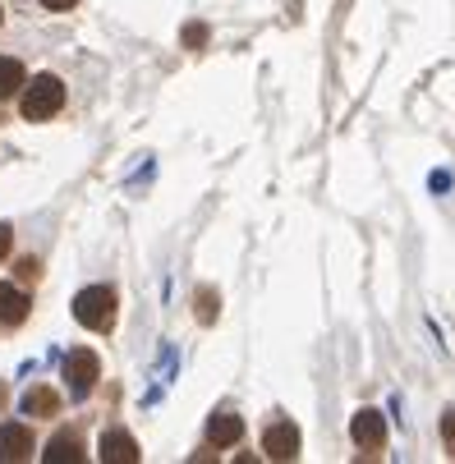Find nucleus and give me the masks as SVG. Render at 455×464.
Wrapping results in <instances>:
<instances>
[{
    "instance_id": "nucleus-6",
    "label": "nucleus",
    "mask_w": 455,
    "mask_h": 464,
    "mask_svg": "<svg viewBox=\"0 0 455 464\" xmlns=\"http://www.w3.org/2000/svg\"><path fill=\"white\" fill-rule=\"evenodd\" d=\"M33 455V432L24 423H5L0 428V464H19Z\"/></svg>"
},
{
    "instance_id": "nucleus-3",
    "label": "nucleus",
    "mask_w": 455,
    "mask_h": 464,
    "mask_svg": "<svg viewBox=\"0 0 455 464\" xmlns=\"http://www.w3.org/2000/svg\"><path fill=\"white\" fill-rule=\"evenodd\" d=\"M97 377H102V363H97L92 350H74L70 359H64V382H70L74 401H88V391L97 386Z\"/></svg>"
},
{
    "instance_id": "nucleus-18",
    "label": "nucleus",
    "mask_w": 455,
    "mask_h": 464,
    "mask_svg": "<svg viewBox=\"0 0 455 464\" xmlns=\"http://www.w3.org/2000/svg\"><path fill=\"white\" fill-rule=\"evenodd\" d=\"M42 5H46V10H74L79 0H42Z\"/></svg>"
},
{
    "instance_id": "nucleus-8",
    "label": "nucleus",
    "mask_w": 455,
    "mask_h": 464,
    "mask_svg": "<svg viewBox=\"0 0 455 464\" xmlns=\"http://www.w3.org/2000/svg\"><path fill=\"white\" fill-rule=\"evenodd\" d=\"M244 437V419L239 414H212L208 419V441L212 446H235Z\"/></svg>"
},
{
    "instance_id": "nucleus-7",
    "label": "nucleus",
    "mask_w": 455,
    "mask_h": 464,
    "mask_svg": "<svg viewBox=\"0 0 455 464\" xmlns=\"http://www.w3.org/2000/svg\"><path fill=\"white\" fill-rule=\"evenodd\" d=\"M97 455H102V464H139V441L129 432H102Z\"/></svg>"
},
{
    "instance_id": "nucleus-19",
    "label": "nucleus",
    "mask_w": 455,
    "mask_h": 464,
    "mask_svg": "<svg viewBox=\"0 0 455 464\" xmlns=\"http://www.w3.org/2000/svg\"><path fill=\"white\" fill-rule=\"evenodd\" d=\"M0 405H5V386H0Z\"/></svg>"
},
{
    "instance_id": "nucleus-16",
    "label": "nucleus",
    "mask_w": 455,
    "mask_h": 464,
    "mask_svg": "<svg viewBox=\"0 0 455 464\" xmlns=\"http://www.w3.org/2000/svg\"><path fill=\"white\" fill-rule=\"evenodd\" d=\"M10 244H15V230H10V226H0V262H5V253H10Z\"/></svg>"
},
{
    "instance_id": "nucleus-1",
    "label": "nucleus",
    "mask_w": 455,
    "mask_h": 464,
    "mask_svg": "<svg viewBox=\"0 0 455 464\" xmlns=\"http://www.w3.org/2000/svg\"><path fill=\"white\" fill-rule=\"evenodd\" d=\"M64 106V83L55 74H37L24 88V120H51Z\"/></svg>"
},
{
    "instance_id": "nucleus-12",
    "label": "nucleus",
    "mask_w": 455,
    "mask_h": 464,
    "mask_svg": "<svg viewBox=\"0 0 455 464\" xmlns=\"http://www.w3.org/2000/svg\"><path fill=\"white\" fill-rule=\"evenodd\" d=\"M19 83H24V64H19V60H10V55H0V102L15 97V92H19Z\"/></svg>"
},
{
    "instance_id": "nucleus-11",
    "label": "nucleus",
    "mask_w": 455,
    "mask_h": 464,
    "mask_svg": "<svg viewBox=\"0 0 455 464\" xmlns=\"http://www.w3.org/2000/svg\"><path fill=\"white\" fill-rule=\"evenodd\" d=\"M42 459L46 464H79L83 459V450H79V437H70V432H60L46 450H42Z\"/></svg>"
},
{
    "instance_id": "nucleus-14",
    "label": "nucleus",
    "mask_w": 455,
    "mask_h": 464,
    "mask_svg": "<svg viewBox=\"0 0 455 464\" xmlns=\"http://www.w3.org/2000/svg\"><path fill=\"white\" fill-rule=\"evenodd\" d=\"M203 42H208V28H203V24H189V28H184V46H193V51H198Z\"/></svg>"
},
{
    "instance_id": "nucleus-5",
    "label": "nucleus",
    "mask_w": 455,
    "mask_h": 464,
    "mask_svg": "<svg viewBox=\"0 0 455 464\" xmlns=\"http://www.w3.org/2000/svg\"><path fill=\"white\" fill-rule=\"evenodd\" d=\"M263 450H267V459H295L299 455V428L295 423H272L267 432H263Z\"/></svg>"
},
{
    "instance_id": "nucleus-10",
    "label": "nucleus",
    "mask_w": 455,
    "mask_h": 464,
    "mask_svg": "<svg viewBox=\"0 0 455 464\" xmlns=\"http://www.w3.org/2000/svg\"><path fill=\"white\" fill-rule=\"evenodd\" d=\"M60 410V395L51 391V386H33L28 395H24V414H33V419H51Z\"/></svg>"
},
{
    "instance_id": "nucleus-17",
    "label": "nucleus",
    "mask_w": 455,
    "mask_h": 464,
    "mask_svg": "<svg viewBox=\"0 0 455 464\" xmlns=\"http://www.w3.org/2000/svg\"><path fill=\"white\" fill-rule=\"evenodd\" d=\"M19 276H24V281H33V276H37V262H33V257H24V262H19Z\"/></svg>"
},
{
    "instance_id": "nucleus-15",
    "label": "nucleus",
    "mask_w": 455,
    "mask_h": 464,
    "mask_svg": "<svg viewBox=\"0 0 455 464\" xmlns=\"http://www.w3.org/2000/svg\"><path fill=\"white\" fill-rule=\"evenodd\" d=\"M441 441L455 450V410H446V414H441Z\"/></svg>"
},
{
    "instance_id": "nucleus-9",
    "label": "nucleus",
    "mask_w": 455,
    "mask_h": 464,
    "mask_svg": "<svg viewBox=\"0 0 455 464\" xmlns=\"http://www.w3.org/2000/svg\"><path fill=\"white\" fill-rule=\"evenodd\" d=\"M28 317V295L19 285H0V326H19Z\"/></svg>"
},
{
    "instance_id": "nucleus-4",
    "label": "nucleus",
    "mask_w": 455,
    "mask_h": 464,
    "mask_svg": "<svg viewBox=\"0 0 455 464\" xmlns=\"http://www.w3.org/2000/svg\"><path fill=\"white\" fill-rule=\"evenodd\" d=\"M350 437H354V446H363V450H382V441H386V419H382L377 410H359L354 423H350Z\"/></svg>"
},
{
    "instance_id": "nucleus-13",
    "label": "nucleus",
    "mask_w": 455,
    "mask_h": 464,
    "mask_svg": "<svg viewBox=\"0 0 455 464\" xmlns=\"http://www.w3.org/2000/svg\"><path fill=\"white\" fill-rule=\"evenodd\" d=\"M217 290H198V299H193V313H198V322H217Z\"/></svg>"
},
{
    "instance_id": "nucleus-2",
    "label": "nucleus",
    "mask_w": 455,
    "mask_h": 464,
    "mask_svg": "<svg viewBox=\"0 0 455 464\" xmlns=\"http://www.w3.org/2000/svg\"><path fill=\"white\" fill-rule=\"evenodd\" d=\"M74 317H79L88 331H111V322H115V290H106V285H88V290H79V299H74Z\"/></svg>"
}]
</instances>
